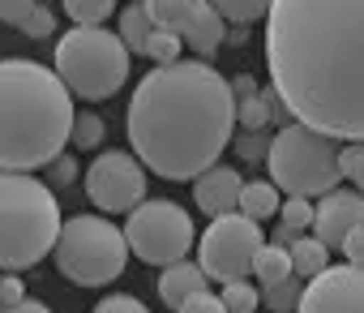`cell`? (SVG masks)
I'll return each instance as SVG.
<instances>
[{"label": "cell", "instance_id": "6da1fadb", "mask_svg": "<svg viewBox=\"0 0 364 313\" xmlns=\"http://www.w3.org/2000/svg\"><path fill=\"white\" fill-rule=\"evenodd\" d=\"M266 69L291 120L364 142V0H274Z\"/></svg>", "mask_w": 364, "mask_h": 313}, {"label": "cell", "instance_id": "7a4b0ae2", "mask_svg": "<svg viewBox=\"0 0 364 313\" xmlns=\"http://www.w3.org/2000/svg\"><path fill=\"white\" fill-rule=\"evenodd\" d=\"M124 129L146 172L163 181H198L232 142L236 90L206 60L154 65L129 99Z\"/></svg>", "mask_w": 364, "mask_h": 313}, {"label": "cell", "instance_id": "3957f363", "mask_svg": "<svg viewBox=\"0 0 364 313\" xmlns=\"http://www.w3.org/2000/svg\"><path fill=\"white\" fill-rule=\"evenodd\" d=\"M73 90L56 69L0 60V172H35L73 137Z\"/></svg>", "mask_w": 364, "mask_h": 313}, {"label": "cell", "instance_id": "277c9868", "mask_svg": "<svg viewBox=\"0 0 364 313\" xmlns=\"http://www.w3.org/2000/svg\"><path fill=\"white\" fill-rule=\"evenodd\" d=\"M65 219L48 181L31 172H0V270H31L56 249Z\"/></svg>", "mask_w": 364, "mask_h": 313}, {"label": "cell", "instance_id": "5b68a950", "mask_svg": "<svg viewBox=\"0 0 364 313\" xmlns=\"http://www.w3.org/2000/svg\"><path fill=\"white\" fill-rule=\"evenodd\" d=\"M338 137L330 133H317L309 124H283L270 146H266V168H270V181L291 193V198H326L343 185V164H338Z\"/></svg>", "mask_w": 364, "mask_h": 313}, {"label": "cell", "instance_id": "8992f818", "mask_svg": "<svg viewBox=\"0 0 364 313\" xmlns=\"http://www.w3.org/2000/svg\"><path fill=\"white\" fill-rule=\"evenodd\" d=\"M129 60L133 52L124 48L120 35L107 26H73L56 43V73L77 99H112L129 82Z\"/></svg>", "mask_w": 364, "mask_h": 313}, {"label": "cell", "instance_id": "52a82bcc", "mask_svg": "<svg viewBox=\"0 0 364 313\" xmlns=\"http://www.w3.org/2000/svg\"><path fill=\"white\" fill-rule=\"evenodd\" d=\"M129 253L133 249L124 240V228H112V219L103 215H73L56 236L52 262L77 287H107L124 275Z\"/></svg>", "mask_w": 364, "mask_h": 313}, {"label": "cell", "instance_id": "ba28073f", "mask_svg": "<svg viewBox=\"0 0 364 313\" xmlns=\"http://www.w3.org/2000/svg\"><path fill=\"white\" fill-rule=\"evenodd\" d=\"M124 240L146 266H171V262H185V253L193 249L198 232H193L189 211H180L167 198H146L141 206L129 211Z\"/></svg>", "mask_w": 364, "mask_h": 313}, {"label": "cell", "instance_id": "9c48e42d", "mask_svg": "<svg viewBox=\"0 0 364 313\" xmlns=\"http://www.w3.org/2000/svg\"><path fill=\"white\" fill-rule=\"evenodd\" d=\"M266 245V228L240 211L210 219V228L198 240V262L215 283H236L253 275V262Z\"/></svg>", "mask_w": 364, "mask_h": 313}, {"label": "cell", "instance_id": "30bf717a", "mask_svg": "<svg viewBox=\"0 0 364 313\" xmlns=\"http://www.w3.org/2000/svg\"><path fill=\"white\" fill-rule=\"evenodd\" d=\"M86 198L107 215H129L146 202V164L129 150H103L86 168Z\"/></svg>", "mask_w": 364, "mask_h": 313}, {"label": "cell", "instance_id": "8fae6325", "mask_svg": "<svg viewBox=\"0 0 364 313\" xmlns=\"http://www.w3.org/2000/svg\"><path fill=\"white\" fill-rule=\"evenodd\" d=\"M146 9L159 31L180 35L193 56H215L228 39V18L215 9V0H146Z\"/></svg>", "mask_w": 364, "mask_h": 313}, {"label": "cell", "instance_id": "7c38bea8", "mask_svg": "<svg viewBox=\"0 0 364 313\" xmlns=\"http://www.w3.org/2000/svg\"><path fill=\"white\" fill-rule=\"evenodd\" d=\"M296 313H364V266H330L304 283Z\"/></svg>", "mask_w": 364, "mask_h": 313}, {"label": "cell", "instance_id": "4fadbf2b", "mask_svg": "<svg viewBox=\"0 0 364 313\" xmlns=\"http://www.w3.org/2000/svg\"><path fill=\"white\" fill-rule=\"evenodd\" d=\"M364 228V193H351V189H334L317 202V223H313V236L326 245V249H343V240L351 232Z\"/></svg>", "mask_w": 364, "mask_h": 313}, {"label": "cell", "instance_id": "5bb4252c", "mask_svg": "<svg viewBox=\"0 0 364 313\" xmlns=\"http://www.w3.org/2000/svg\"><path fill=\"white\" fill-rule=\"evenodd\" d=\"M240 193H245V181H240L236 168H219V164H215L210 172H202V176L193 181V202H198V211H206L210 219L240 211Z\"/></svg>", "mask_w": 364, "mask_h": 313}, {"label": "cell", "instance_id": "9a60e30c", "mask_svg": "<svg viewBox=\"0 0 364 313\" xmlns=\"http://www.w3.org/2000/svg\"><path fill=\"white\" fill-rule=\"evenodd\" d=\"M206 283H210V275L202 270V262H171L159 275V300L167 309H180L185 300H193L198 292H206Z\"/></svg>", "mask_w": 364, "mask_h": 313}, {"label": "cell", "instance_id": "2e32d148", "mask_svg": "<svg viewBox=\"0 0 364 313\" xmlns=\"http://www.w3.org/2000/svg\"><path fill=\"white\" fill-rule=\"evenodd\" d=\"M0 22L22 31L26 39H48L56 31V18L48 14V5H39V0H0Z\"/></svg>", "mask_w": 364, "mask_h": 313}, {"label": "cell", "instance_id": "e0dca14e", "mask_svg": "<svg viewBox=\"0 0 364 313\" xmlns=\"http://www.w3.org/2000/svg\"><path fill=\"white\" fill-rule=\"evenodd\" d=\"M313 223H317V206L309 198H287L283 211H279V228H274V240L279 245H291L300 236H313Z\"/></svg>", "mask_w": 364, "mask_h": 313}, {"label": "cell", "instance_id": "ac0fdd59", "mask_svg": "<svg viewBox=\"0 0 364 313\" xmlns=\"http://www.w3.org/2000/svg\"><path fill=\"white\" fill-rule=\"evenodd\" d=\"M291 275H296L291 249L279 245V240H266L262 253H257V262H253V283H257V287H274V283H283V279H291Z\"/></svg>", "mask_w": 364, "mask_h": 313}, {"label": "cell", "instance_id": "d6986e66", "mask_svg": "<svg viewBox=\"0 0 364 313\" xmlns=\"http://www.w3.org/2000/svg\"><path fill=\"white\" fill-rule=\"evenodd\" d=\"M279 193H283V189H279L274 181H249L245 193H240V215H249V219H257V223L279 219V211H283V198H279Z\"/></svg>", "mask_w": 364, "mask_h": 313}, {"label": "cell", "instance_id": "ffe728a7", "mask_svg": "<svg viewBox=\"0 0 364 313\" xmlns=\"http://www.w3.org/2000/svg\"><path fill=\"white\" fill-rule=\"evenodd\" d=\"M287 249H291L296 279H304V283H309V279H317L321 270H330V253H334V249H326L317 236H300V240H291Z\"/></svg>", "mask_w": 364, "mask_h": 313}, {"label": "cell", "instance_id": "44dd1931", "mask_svg": "<svg viewBox=\"0 0 364 313\" xmlns=\"http://www.w3.org/2000/svg\"><path fill=\"white\" fill-rule=\"evenodd\" d=\"M120 39H124V48L129 52H146V39L154 35V18H150V9L141 5V0H133L129 9H120V31H116Z\"/></svg>", "mask_w": 364, "mask_h": 313}, {"label": "cell", "instance_id": "7402d4cb", "mask_svg": "<svg viewBox=\"0 0 364 313\" xmlns=\"http://www.w3.org/2000/svg\"><path fill=\"white\" fill-rule=\"evenodd\" d=\"M300 296H304V283L296 275L283 279V283H274V287H262V304L270 313H296L300 309Z\"/></svg>", "mask_w": 364, "mask_h": 313}, {"label": "cell", "instance_id": "603a6c76", "mask_svg": "<svg viewBox=\"0 0 364 313\" xmlns=\"http://www.w3.org/2000/svg\"><path fill=\"white\" fill-rule=\"evenodd\" d=\"M60 5L77 26H103L116 9V0H60Z\"/></svg>", "mask_w": 364, "mask_h": 313}, {"label": "cell", "instance_id": "cb8c5ba5", "mask_svg": "<svg viewBox=\"0 0 364 313\" xmlns=\"http://www.w3.org/2000/svg\"><path fill=\"white\" fill-rule=\"evenodd\" d=\"M223 304H228V313H257V304H262V287L257 283H249V279H236V283H223Z\"/></svg>", "mask_w": 364, "mask_h": 313}, {"label": "cell", "instance_id": "d4e9b609", "mask_svg": "<svg viewBox=\"0 0 364 313\" xmlns=\"http://www.w3.org/2000/svg\"><path fill=\"white\" fill-rule=\"evenodd\" d=\"M270 5H274V0H215V9H219L228 22H236V26H249V22H257V18H266Z\"/></svg>", "mask_w": 364, "mask_h": 313}, {"label": "cell", "instance_id": "484cf974", "mask_svg": "<svg viewBox=\"0 0 364 313\" xmlns=\"http://www.w3.org/2000/svg\"><path fill=\"white\" fill-rule=\"evenodd\" d=\"M180 52H185V39L154 26V35L146 39V52H141V56H150L154 65H176V60H180Z\"/></svg>", "mask_w": 364, "mask_h": 313}, {"label": "cell", "instance_id": "4316f807", "mask_svg": "<svg viewBox=\"0 0 364 313\" xmlns=\"http://www.w3.org/2000/svg\"><path fill=\"white\" fill-rule=\"evenodd\" d=\"M77 150H95L99 142H103V120L95 116V112H77V120H73V137H69Z\"/></svg>", "mask_w": 364, "mask_h": 313}, {"label": "cell", "instance_id": "83f0119b", "mask_svg": "<svg viewBox=\"0 0 364 313\" xmlns=\"http://www.w3.org/2000/svg\"><path fill=\"white\" fill-rule=\"evenodd\" d=\"M338 164H343V181H351L355 193H364V142H343Z\"/></svg>", "mask_w": 364, "mask_h": 313}, {"label": "cell", "instance_id": "f1b7e54d", "mask_svg": "<svg viewBox=\"0 0 364 313\" xmlns=\"http://www.w3.org/2000/svg\"><path fill=\"white\" fill-rule=\"evenodd\" d=\"M236 124H245V129H262V124H270V112H266L262 90L249 95V99H236Z\"/></svg>", "mask_w": 364, "mask_h": 313}, {"label": "cell", "instance_id": "f546056e", "mask_svg": "<svg viewBox=\"0 0 364 313\" xmlns=\"http://www.w3.org/2000/svg\"><path fill=\"white\" fill-rule=\"evenodd\" d=\"M176 313H228V304H223V296H215V292H198L193 300H185Z\"/></svg>", "mask_w": 364, "mask_h": 313}, {"label": "cell", "instance_id": "4dcf8cb0", "mask_svg": "<svg viewBox=\"0 0 364 313\" xmlns=\"http://www.w3.org/2000/svg\"><path fill=\"white\" fill-rule=\"evenodd\" d=\"M26 300V283L18 270H5L0 275V304H22Z\"/></svg>", "mask_w": 364, "mask_h": 313}, {"label": "cell", "instance_id": "1f68e13d", "mask_svg": "<svg viewBox=\"0 0 364 313\" xmlns=\"http://www.w3.org/2000/svg\"><path fill=\"white\" fill-rule=\"evenodd\" d=\"M95 313H150L137 296H103L99 304H95Z\"/></svg>", "mask_w": 364, "mask_h": 313}, {"label": "cell", "instance_id": "d6a6232c", "mask_svg": "<svg viewBox=\"0 0 364 313\" xmlns=\"http://www.w3.org/2000/svg\"><path fill=\"white\" fill-rule=\"evenodd\" d=\"M338 253H343L351 266H364V228H360V232H351V236L343 240V249H338Z\"/></svg>", "mask_w": 364, "mask_h": 313}, {"label": "cell", "instance_id": "836d02e7", "mask_svg": "<svg viewBox=\"0 0 364 313\" xmlns=\"http://www.w3.org/2000/svg\"><path fill=\"white\" fill-rule=\"evenodd\" d=\"M48 168H52V181H56V185H69V181L77 176V164H73V159H65V154H60V159H52Z\"/></svg>", "mask_w": 364, "mask_h": 313}, {"label": "cell", "instance_id": "e575fe53", "mask_svg": "<svg viewBox=\"0 0 364 313\" xmlns=\"http://www.w3.org/2000/svg\"><path fill=\"white\" fill-rule=\"evenodd\" d=\"M0 313H52L43 300H22V304H0Z\"/></svg>", "mask_w": 364, "mask_h": 313}, {"label": "cell", "instance_id": "d590c367", "mask_svg": "<svg viewBox=\"0 0 364 313\" xmlns=\"http://www.w3.org/2000/svg\"><path fill=\"white\" fill-rule=\"evenodd\" d=\"M232 90H236V99H249V95H257V82L249 73H240V78H232Z\"/></svg>", "mask_w": 364, "mask_h": 313}, {"label": "cell", "instance_id": "8d00e7d4", "mask_svg": "<svg viewBox=\"0 0 364 313\" xmlns=\"http://www.w3.org/2000/svg\"><path fill=\"white\" fill-rule=\"evenodd\" d=\"M236 150H240V159H249V154H262V159H266V150H262L253 137H240V142H236Z\"/></svg>", "mask_w": 364, "mask_h": 313}, {"label": "cell", "instance_id": "74e56055", "mask_svg": "<svg viewBox=\"0 0 364 313\" xmlns=\"http://www.w3.org/2000/svg\"><path fill=\"white\" fill-rule=\"evenodd\" d=\"M0 275H5V270H0Z\"/></svg>", "mask_w": 364, "mask_h": 313}, {"label": "cell", "instance_id": "f35d334b", "mask_svg": "<svg viewBox=\"0 0 364 313\" xmlns=\"http://www.w3.org/2000/svg\"><path fill=\"white\" fill-rule=\"evenodd\" d=\"M141 5H146V0H141Z\"/></svg>", "mask_w": 364, "mask_h": 313}]
</instances>
